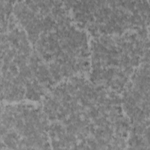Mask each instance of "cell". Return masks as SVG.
<instances>
[{"label": "cell", "instance_id": "6da1fadb", "mask_svg": "<svg viewBox=\"0 0 150 150\" xmlns=\"http://www.w3.org/2000/svg\"><path fill=\"white\" fill-rule=\"evenodd\" d=\"M53 149L127 148L130 131L121 96L77 76L56 84L40 102Z\"/></svg>", "mask_w": 150, "mask_h": 150}, {"label": "cell", "instance_id": "277c9868", "mask_svg": "<svg viewBox=\"0 0 150 150\" xmlns=\"http://www.w3.org/2000/svg\"><path fill=\"white\" fill-rule=\"evenodd\" d=\"M149 61V28L90 37L88 79L121 94L131 77Z\"/></svg>", "mask_w": 150, "mask_h": 150}, {"label": "cell", "instance_id": "3957f363", "mask_svg": "<svg viewBox=\"0 0 150 150\" xmlns=\"http://www.w3.org/2000/svg\"><path fill=\"white\" fill-rule=\"evenodd\" d=\"M56 84L13 13L1 25L2 103H40Z\"/></svg>", "mask_w": 150, "mask_h": 150}, {"label": "cell", "instance_id": "5b68a950", "mask_svg": "<svg viewBox=\"0 0 150 150\" xmlns=\"http://www.w3.org/2000/svg\"><path fill=\"white\" fill-rule=\"evenodd\" d=\"M74 21L90 37L149 28V1H67Z\"/></svg>", "mask_w": 150, "mask_h": 150}, {"label": "cell", "instance_id": "52a82bcc", "mask_svg": "<svg viewBox=\"0 0 150 150\" xmlns=\"http://www.w3.org/2000/svg\"><path fill=\"white\" fill-rule=\"evenodd\" d=\"M130 124L129 149H149V61L135 71L120 94Z\"/></svg>", "mask_w": 150, "mask_h": 150}, {"label": "cell", "instance_id": "8992f818", "mask_svg": "<svg viewBox=\"0 0 150 150\" xmlns=\"http://www.w3.org/2000/svg\"><path fill=\"white\" fill-rule=\"evenodd\" d=\"M50 148L49 121L40 103H2L1 149Z\"/></svg>", "mask_w": 150, "mask_h": 150}, {"label": "cell", "instance_id": "7a4b0ae2", "mask_svg": "<svg viewBox=\"0 0 150 150\" xmlns=\"http://www.w3.org/2000/svg\"><path fill=\"white\" fill-rule=\"evenodd\" d=\"M13 13L56 84L87 77L90 37L74 21L66 1H17Z\"/></svg>", "mask_w": 150, "mask_h": 150}]
</instances>
